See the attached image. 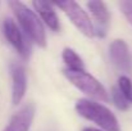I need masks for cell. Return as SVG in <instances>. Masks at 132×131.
<instances>
[{
  "label": "cell",
  "instance_id": "cell-1",
  "mask_svg": "<svg viewBox=\"0 0 132 131\" xmlns=\"http://www.w3.org/2000/svg\"><path fill=\"white\" fill-rule=\"evenodd\" d=\"M9 6L12 8L19 26L21 31L37 46L46 48V32H45L44 23L41 22L40 17L35 13V10L30 9L22 1H9Z\"/></svg>",
  "mask_w": 132,
  "mask_h": 131
},
{
  "label": "cell",
  "instance_id": "cell-2",
  "mask_svg": "<svg viewBox=\"0 0 132 131\" xmlns=\"http://www.w3.org/2000/svg\"><path fill=\"white\" fill-rule=\"evenodd\" d=\"M75 109L81 117L97 125L100 130L121 131V125L114 113L99 102L91 100L88 98H81L76 102Z\"/></svg>",
  "mask_w": 132,
  "mask_h": 131
},
{
  "label": "cell",
  "instance_id": "cell-3",
  "mask_svg": "<svg viewBox=\"0 0 132 131\" xmlns=\"http://www.w3.org/2000/svg\"><path fill=\"white\" fill-rule=\"evenodd\" d=\"M64 77L80 91H82L85 95H87L88 99L95 102H109V95L105 87L100 84L97 79H95L92 75L85 71H72V70H63Z\"/></svg>",
  "mask_w": 132,
  "mask_h": 131
},
{
  "label": "cell",
  "instance_id": "cell-4",
  "mask_svg": "<svg viewBox=\"0 0 132 131\" xmlns=\"http://www.w3.org/2000/svg\"><path fill=\"white\" fill-rule=\"evenodd\" d=\"M54 6L59 8L72 22V25L86 37H94L95 32H94V26H92V21L91 17L88 16L86 10H84V8L73 1V0H67V1H58V3H53Z\"/></svg>",
  "mask_w": 132,
  "mask_h": 131
},
{
  "label": "cell",
  "instance_id": "cell-5",
  "mask_svg": "<svg viewBox=\"0 0 132 131\" xmlns=\"http://www.w3.org/2000/svg\"><path fill=\"white\" fill-rule=\"evenodd\" d=\"M3 32L5 39L8 40V43L10 44L17 53L23 58V59H28L30 58V44L27 43L24 35L22 34L21 28L18 27V25L12 19V18H5L3 22Z\"/></svg>",
  "mask_w": 132,
  "mask_h": 131
},
{
  "label": "cell",
  "instance_id": "cell-6",
  "mask_svg": "<svg viewBox=\"0 0 132 131\" xmlns=\"http://www.w3.org/2000/svg\"><path fill=\"white\" fill-rule=\"evenodd\" d=\"M87 8L91 13V21L94 26L95 36L103 39L106 36L109 25H110V13L106 8V4L104 1L99 0H91L87 3Z\"/></svg>",
  "mask_w": 132,
  "mask_h": 131
},
{
  "label": "cell",
  "instance_id": "cell-7",
  "mask_svg": "<svg viewBox=\"0 0 132 131\" xmlns=\"http://www.w3.org/2000/svg\"><path fill=\"white\" fill-rule=\"evenodd\" d=\"M36 113V105L32 102L26 103L19 111H17L3 131H30Z\"/></svg>",
  "mask_w": 132,
  "mask_h": 131
},
{
  "label": "cell",
  "instance_id": "cell-8",
  "mask_svg": "<svg viewBox=\"0 0 132 131\" xmlns=\"http://www.w3.org/2000/svg\"><path fill=\"white\" fill-rule=\"evenodd\" d=\"M109 57L112 63L122 72H131L132 60L128 45L122 39H116L109 45Z\"/></svg>",
  "mask_w": 132,
  "mask_h": 131
},
{
  "label": "cell",
  "instance_id": "cell-9",
  "mask_svg": "<svg viewBox=\"0 0 132 131\" xmlns=\"http://www.w3.org/2000/svg\"><path fill=\"white\" fill-rule=\"evenodd\" d=\"M27 91V73L23 66H12V103L18 105Z\"/></svg>",
  "mask_w": 132,
  "mask_h": 131
},
{
  "label": "cell",
  "instance_id": "cell-10",
  "mask_svg": "<svg viewBox=\"0 0 132 131\" xmlns=\"http://www.w3.org/2000/svg\"><path fill=\"white\" fill-rule=\"evenodd\" d=\"M32 6H34L35 13L40 16L41 22H44L51 31H54V32L60 31V21H59V17L54 9L53 3L32 1Z\"/></svg>",
  "mask_w": 132,
  "mask_h": 131
},
{
  "label": "cell",
  "instance_id": "cell-11",
  "mask_svg": "<svg viewBox=\"0 0 132 131\" xmlns=\"http://www.w3.org/2000/svg\"><path fill=\"white\" fill-rule=\"evenodd\" d=\"M62 59L65 64L67 70H72V71H85V63L82 60V58L77 54L76 50H73L72 48H64L62 51Z\"/></svg>",
  "mask_w": 132,
  "mask_h": 131
},
{
  "label": "cell",
  "instance_id": "cell-12",
  "mask_svg": "<svg viewBox=\"0 0 132 131\" xmlns=\"http://www.w3.org/2000/svg\"><path fill=\"white\" fill-rule=\"evenodd\" d=\"M110 96H112V102L114 103V105L119 109V111H127L131 104L128 103V100L123 96V94L119 91V89L117 86H113L110 90Z\"/></svg>",
  "mask_w": 132,
  "mask_h": 131
},
{
  "label": "cell",
  "instance_id": "cell-13",
  "mask_svg": "<svg viewBox=\"0 0 132 131\" xmlns=\"http://www.w3.org/2000/svg\"><path fill=\"white\" fill-rule=\"evenodd\" d=\"M117 87L119 89V91L123 94V96L128 100V103L132 104V80L128 76H119L118 77V85Z\"/></svg>",
  "mask_w": 132,
  "mask_h": 131
},
{
  "label": "cell",
  "instance_id": "cell-14",
  "mask_svg": "<svg viewBox=\"0 0 132 131\" xmlns=\"http://www.w3.org/2000/svg\"><path fill=\"white\" fill-rule=\"evenodd\" d=\"M119 8H121L122 13L125 14V17L127 18V21L132 25V0L121 1L119 3Z\"/></svg>",
  "mask_w": 132,
  "mask_h": 131
},
{
  "label": "cell",
  "instance_id": "cell-15",
  "mask_svg": "<svg viewBox=\"0 0 132 131\" xmlns=\"http://www.w3.org/2000/svg\"><path fill=\"white\" fill-rule=\"evenodd\" d=\"M82 131H103V130H100V129H95V127H85Z\"/></svg>",
  "mask_w": 132,
  "mask_h": 131
}]
</instances>
